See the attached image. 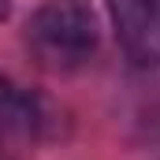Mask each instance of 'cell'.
<instances>
[{
  "label": "cell",
  "mask_w": 160,
  "mask_h": 160,
  "mask_svg": "<svg viewBox=\"0 0 160 160\" xmlns=\"http://www.w3.org/2000/svg\"><path fill=\"white\" fill-rule=\"evenodd\" d=\"M26 41L45 67H82L101 41V22L89 0H45L26 22Z\"/></svg>",
  "instance_id": "cell-1"
},
{
  "label": "cell",
  "mask_w": 160,
  "mask_h": 160,
  "mask_svg": "<svg viewBox=\"0 0 160 160\" xmlns=\"http://www.w3.org/2000/svg\"><path fill=\"white\" fill-rule=\"evenodd\" d=\"M116 41L138 67L160 63V0H104Z\"/></svg>",
  "instance_id": "cell-2"
},
{
  "label": "cell",
  "mask_w": 160,
  "mask_h": 160,
  "mask_svg": "<svg viewBox=\"0 0 160 160\" xmlns=\"http://www.w3.org/2000/svg\"><path fill=\"white\" fill-rule=\"evenodd\" d=\"M0 123L11 130H22V134H38L48 123V116H45V104L34 93H26L8 75H0Z\"/></svg>",
  "instance_id": "cell-3"
},
{
  "label": "cell",
  "mask_w": 160,
  "mask_h": 160,
  "mask_svg": "<svg viewBox=\"0 0 160 160\" xmlns=\"http://www.w3.org/2000/svg\"><path fill=\"white\" fill-rule=\"evenodd\" d=\"M8 15H11V4H8V0H0V22H4Z\"/></svg>",
  "instance_id": "cell-4"
}]
</instances>
